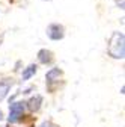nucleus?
Here are the masks:
<instances>
[{"instance_id":"8","label":"nucleus","mask_w":125,"mask_h":127,"mask_svg":"<svg viewBox=\"0 0 125 127\" xmlns=\"http://www.w3.org/2000/svg\"><path fill=\"white\" fill-rule=\"evenodd\" d=\"M36 68H38V67L35 65V64H30L27 68H24V71H23V80H29L32 76H35Z\"/></svg>"},{"instance_id":"10","label":"nucleus","mask_w":125,"mask_h":127,"mask_svg":"<svg viewBox=\"0 0 125 127\" xmlns=\"http://www.w3.org/2000/svg\"><path fill=\"white\" fill-rule=\"evenodd\" d=\"M118 2V6H121V9H124V0H116Z\"/></svg>"},{"instance_id":"5","label":"nucleus","mask_w":125,"mask_h":127,"mask_svg":"<svg viewBox=\"0 0 125 127\" xmlns=\"http://www.w3.org/2000/svg\"><path fill=\"white\" fill-rule=\"evenodd\" d=\"M62 70H59V68H51L48 73H47V76H45V80H47V83H54V82H57L59 79L62 77Z\"/></svg>"},{"instance_id":"3","label":"nucleus","mask_w":125,"mask_h":127,"mask_svg":"<svg viewBox=\"0 0 125 127\" xmlns=\"http://www.w3.org/2000/svg\"><path fill=\"white\" fill-rule=\"evenodd\" d=\"M47 35H48V38L53 39V41L62 39L63 35H65V29L60 24H50L48 27H47Z\"/></svg>"},{"instance_id":"4","label":"nucleus","mask_w":125,"mask_h":127,"mask_svg":"<svg viewBox=\"0 0 125 127\" xmlns=\"http://www.w3.org/2000/svg\"><path fill=\"white\" fill-rule=\"evenodd\" d=\"M26 104H27V107H29L30 112H38L39 107H41V104H42V97H41V95H35V97H32Z\"/></svg>"},{"instance_id":"7","label":"nucleus","mask_w":125,"mask_h":127,"mask_svg":"<svg viewBox=\"0 0 125 127\" xmlns=\"http://www.w3.org/2000/svg\"><path fill=\"white\" fill-rule=\"evenodd\" d=\"M11 86H12V82H8V80H2V82H0V101L8 95Z\"/></svg>"},{"instance_id":"1","label":"nucleus","mask_w":125,"mask_h":127,"mask_svg":"<svg viewBox=\"0 0 125 127\" xmlns=\"http://www.w3.org/2000/svg\"><path fill=\"white\" fill-rule=\"evenodd\" d=\"M107 52L113 59H124L125 56V36L122 32H113L107 44Z\"/></svg>"},{"instance_id":"2","label":"nucleus","mask_w":125,"mask_h":127,"mask_svg":"<svg viewBox=\"0 0 125 127\" xmlns=\"http://www.w3.org/2000/svg\"><path fill=\"white\" fill-rule=\"evenodd\" d=\"M23 115H24V103L18 101V103H12L9 106V117H8V121L9 123H17V121H20Z\"/></svg>"},{"instance_id":"11","label":"nucleus","mask_w":125,"mask_h":127,"mask_svg":"<svg viewBox=\"0 0 125 127\" xmlns=\"http://www.w3.org/2000/svg\"><path fill=\"white\" fill-rule=\"evenodd\" d=\"M2 120H3V112L0 110V121H2Z\"/></svg>"},{"instance_id":"12","label":"nucleus","mask_w":125,"mask_h":127,"mask_svg":"<svg viewBox=\"0 0 125 127\" xmlns=\"http://www.w3.org/2000/svg\"><path fill=\"white\" fill-rule=\"evenodd\" d=\"M0 44H2V41H0Z\"/></svg>"},{"instance_id":"9","label":"nucleus","mask_w":125,"mask_h":127,"mask_svg":"<svg viewBox=\"0 0 125 127\" xmlns=\"http://www.w3.org/2000/svg\"><path fill=\"white\" fill-rule=\"evenodd\" d=\"M39 127H59V126H56V124H53V123H50V121H47V123H42Z\"/></svg>"},{"instance_id":"6","label":"nucleus","mask_w":125,"mask_h":127,"mask_svg":"<svg viewBox=\"0 0 125 127\" xmlns=\"http://www.w3.org/2000/svg\"><path fill=\"white\" fill-rule=\"evenodd\" d=\"M38 61L41 64H51L53 62V55L50 50H47V49H42L38 52Z\"/></svg>"}]
</instances>
